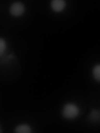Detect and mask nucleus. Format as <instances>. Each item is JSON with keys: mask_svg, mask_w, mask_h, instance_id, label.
Returning a JSON list of instances; mask_svg holds the SVG:
<instances>
[{"mask_svg": "<svg viewBox=\"0 0 100 133\" xmlns=\"http://www.w3.org/2000/svg\"><path fill=\"white\" fill-rule=\"evenodd\" d=\"M21 74V66L14 53L3 56L0 59V80L14 82Z\"/></svg>", "mask_w": 100, "mask_h": 133, "instance_id": "nucleus-1", "label": "nucleus"}, {"mask_svg": "<svg viewBox=\"0 0 100 133\" xmlns=\"http://www.w3.org/2000/svg\"><path fill=\"white\" fill-rule=\"evenodd\" d=\"M79 112H80V110H79L78 107L76 104L68 102V103L64 104V107H63L62 116H64L65 119L73 120L76 118L79 115Z\"/></svg>", "mask_w": 100, "mask_h": 133, "instance_id": "nucleus-2", "label": "nucleus"}, {"mask_svg": "<svg viewBox=\"0 0 100 133\" xmlns=\"http://www.w3.org/2000/svg\"><path fill=\"white\" fill-rule=\"evenodd\" d=\"M9 12L11 15H12L14 17H19L21 15H23V12H25L24 4L19 1L14 2L10 6Z\"/></svg>", "mask_w": 100, "mask_h": 133, "instance_id": "nucleus-3", "label": "nucleus"}, {"mask_svg": "<svg viewBox=\"0 0 100 133\" xmlns=\"http://www.w3.org/2000/svg\"><path fill=\"white\" fill-rule=\"evenodd\" d=\"M66 7L64 0H53L51 1V8L54 12H61Z\"/></svg>", "mask_w": 100, "mask_h": 133, "instance_id": "nucleus-4", "label": "nucleus"}, {"mask_svg": "<svg viewBox=\"0 0 100 133\" xmlns=\"http://www.w3.org/2000/svg\"><path fill=\"white\" fill-rule=\"evenodd\" d=\"M100 119V111L98 109H93L90 111L88 116V121L92 123H98Z\"/></svg>", "mask_w": 100, "mask_h": 133, "instance_id": "nucleus-5", "label": "nucleus"}, {"mask_svg": "<svg viewBox=\"0 0 100 133\" xmlns=\"http://www.w3.org/2000/svg\"><path fill=\"white\" fill-rule=\"evenodd\" d=\"M14 132H16V133H31L32 129L28 124H21L15 127Z\"/></svg>", "mask_w": 100, "mask_h": 133, "instance_id": "nucleus-6", "label": "nucleus"}, {"mask_svg": "<svg viewBox=\"0 0 100 133\" xmlns=\"http://www.w3.org/2000/svg\"><path fill=\"white\" fill-rule=\"evenodd\" d=\"M93 77L98 82H100V65L97 64L93 68Z\"/></svg>", "mask_w": 100, "mask_h": 133, "instance_id": "nucleus-7", "label": "nucleus"}, {"mask_svg": "<svg viewBox=\"0 0 100 133\" xmlns=\"http://www.w3.org/2000/svg\"><path fill=\"white\" fill-rule=\"evenodd\" d=\"M7 50V43L4 38L0 37V57H3L4 55Z\"/></svg>", "mask_w": 100, "mask_h": 133, "instance_id": "nucleus-8", "label": "nucleus"}, {"mask_svg": "<svg viewBox=\"0 0 100 133\" xmlns=\"http://www.w3.org/2000/svg\"><path fill=\"white\" fill-rule=\"evenodd\" d=\"M3 131H2V129H1V127H0V133H2Z\"/></svg>", "mask_w": 100, "mask_h": 133, "instance_id": "nucleus-9", "label": "nucleus"}]
</instances>
